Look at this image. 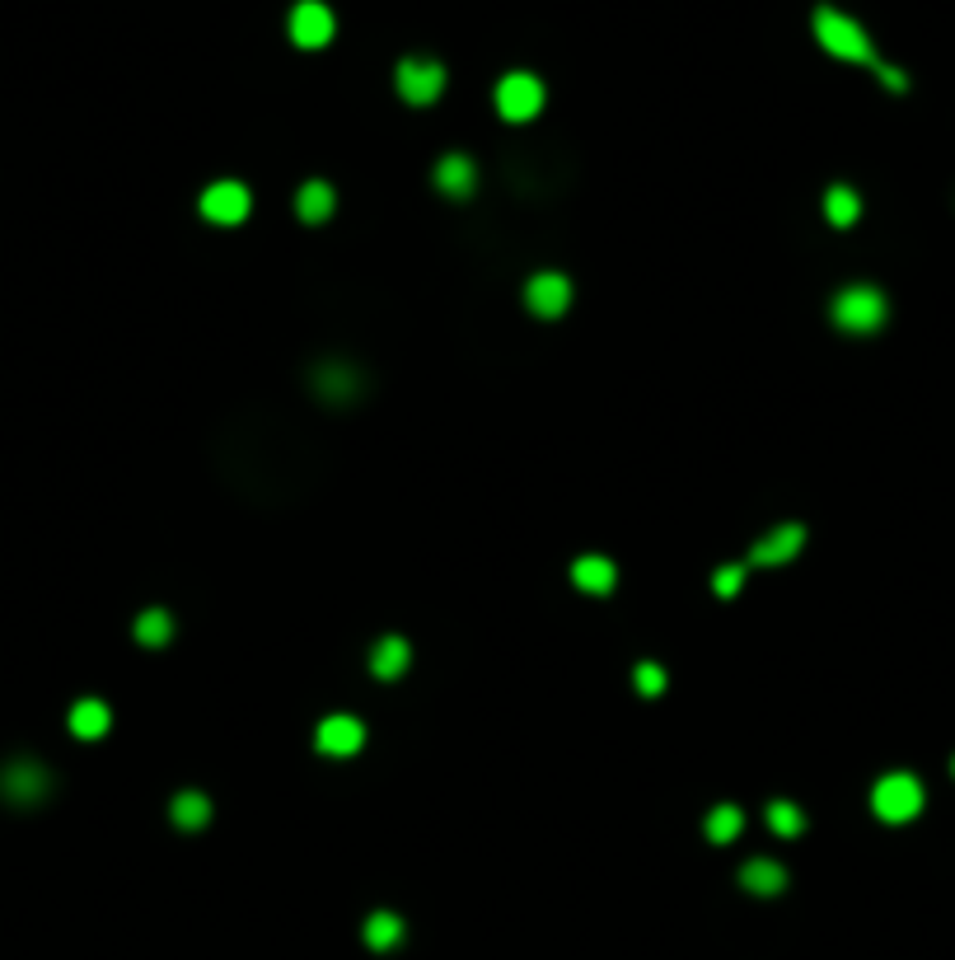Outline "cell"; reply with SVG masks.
Returning a JSON list of instances; mask_svg holds the SVG:
<instances>
[{"instance_id":"1","label":"cell","mask_w":955,"mask_h":960,"mask_svg":"<svg viewBox=\"0 0 955 960\" xmlns=\"http://www.w3.org/2000/svg\"><path fill=\"white\" fill-rule=\"evenodd\" d=\"M810 29H815V38H820V48H825L829 56H839V62L871 66V71H881V66H885L881 56H875V48H871L867 29H862L852 14L833 10V6H815V14H810Z\"/></svg>"},{"instance_id":"2","label":"cell","mask_w":955,"mask_h":960,"mask_svg":"<svg viewBox=\"0 0 955 960\" xmlns=\"http://www.w3.org/2000/svg\"><path fill=\"white\" fill-rule=\"evenodd\" d=\"M829 315H833V324H839L843 333H858V338H867V333H875L890 319V300H885L881 286L858 282V286H843L839 296H833Z\"/></svg>"},{"instance_id":"3","label":"cell","mask_w":955,"mask_h":960,"mask_svg":"<svg viewBox=\"0 0 955 960\" xmlns=\"http://www.w3.org/2000/svg\"><path fill=\"white\" fill-rule=\"evenodd\" d=\"M923 806H927V792L913 773H885L871 788V811L881 815L885 825H909V820H919Z\"/></svg>"},{"instance_id":"4","label":"cell","mask_w":955,"mask_h":960,"mask_svg":"<svg viewBox=\"0 0 955 960\" xmlns=\"http://www.w3.org/2000/svg\"><path fill=\"white\" fill-rule=\"evenodd\" d=\"M393 85L412 108H427L445 94V66L431 62V56H403L393 71Z\"/></svg>"},{"instance_id":"5","label":"cell","mask_w":955,"mask_h":960,"mask_svg":"<svg viewBox=\"0 0 955 960\" xmlns=\"http://www.w3.org/2000/svg\"><path fill=\"white\" fill-rule=\"evenodd\" d=\"M544 108V81L529 71H511L496 81V113L506 117V123H529V117H539Z\"/></svg>"},{"instance_id":"6","label":"cell","mask_w":955,"mask_h":960,"mask_svg":"<svg viewBox=\"0 0 955 960\" xmlns=\"http://www.w3.org/2000/svg\"><path fill=\"white\" fill-rule=\"evenodd\" d=\"M52 792V773L33 759H14L6 773H0V797L14 801V806H38Z\"/></svg>"},{"instance_id":"7","label":"cell","mask_w":955,"mask_h":960,"mask_svg":"<svg viewBox=\"0 0 955 960\" xmlns=\"http://www.w3.org/2000/svg\"><path fill=\"white\" fill-rule=\"evenodd\" d=\"M333 33H337V19L324 0H301V6L291 10V43L295 48H305V52L328 48Z\"/></svg>"},{"instance_id":"8","label":"cell","mask_w":955,"mask_h":960,"mask_svg":"<svg viewBox=\"0 0 955 960\" xmlns=\"http://www.w3.org/2000/svg\"><path fill=\"white\" fill-rule=\"evenodd\" d=\"M253 211V192L239 179H221L202 192V215L211 225H239Z\"/></svg>"},{"instance_id":"9","label":"cell","mask_w":955,"mask_h":960,"mask_svg":"<svg viewBox=\"0 0 955 960\" xmlns=\"http://www.w3.org/2000/svg\"><path fill=\"white\" fill-rule=\"evenodd\" d=\"M314 746H318V755L347 759V755H356V750L366 746V727H361V721H356V717H347V713H333V717H324V721H318Z\"/></svg>"},{"instance_id":"10","label":"cell","mask_w":955,"mask_h":960,"mask_svg":"<svg viewBox=\"0 0 955 960\" xmlns=\"http://www.w3.org/2000/svg\"><path fill=\"white\" fill-rule=\"evenodd\" d=\"M525 305L539 319H557L571 305V282L563 272H539V277H529V286H525Z\"/></svg>"},{"instance_id":"11","label":"cell","mask_w":955,"mask_h":960,"mask_svg":"<svg viewBox=\"0 0 955 960\" xmlns=\"http://www.w3.org/2000/svg\"><path fill=\"white\" fill-rule=\"evenodd\" d=\"M801 544H806V525L783 520L778 530H768L759 544H754L749 562H754V567H778V562H791L796 553H801Z\"/></svg>"},{"instance_id":"12","label":"cell","mask_w":955,"mask_h":960,"mask_svg":"<svg viewBox=\"0 0 955 960\" xmlns=\"http://www.w3.org/2000/svg\"><path fill=\"white\" fill-rule=\"evenodd\" d=\"M431 179L445 198H473L478 192V165L469 160V155H445V160L431 169Z\"/></svg>"},{"instance_id":"13","label":"cell","mask_w":955,"mask_h":960,"mask_svg":"<svg viewBox=\"0 0 955 960\" xmlns=\"http://www.w3.org/2000/svg\"><path fill=\"white\" fill-rule=\"evenodd\" d=\"M741 886L759 899H773V895L787 890V872H783V862H773V857H754L741 867Z\"/></svg>"},{"instance_id":"14","label":"cell","mask_w":955,"mask_h":960,"mask_svg":"<svg viewBox=\"0 0 955 960\" xmlns=\"http://www.w3.org/2000/svg\"><path fill=\"white\" fill-rule=\"evenodd\" d=\"M571 581L581 586L586 595H609L613 581H619V567H613L609 558H600V553H586V558L571 562Z\"/></svg>"},{"instance_id":"15","label":"cell","mask_w":955,"mask_h":960,"mask_svg":"<svg viewBox=\"0 0 955 960\" xmlns=\"http://www.w3.org/2000/svg\"><path fill=\"white\" fill-rule=\"evenodd\" d=\"M333 207H337V192L324 179H309V183H301V192H295V215H301L305 225H324L333 215Z\"/></svg>"},{"instance_id":"16","label":"cell","mask_w":955,"mask_h":960,"mask_svg":"<svg viewBox=\"0 0 955 960\" xmlns=\"http://www.w3.org/2000/svg\"><path fill=\"white\" fill-rule=\"evenodd\" d=\"M412 665V646L398 637V633H385L380 642L370 646V671L380 675V679H398Z\"/></svg>"},{"instance_id":"17","label":"cell","mask_w":955,"mask_h":960,"mask_svg":"<svg viewBox=\"0 0 955 960\" xmlns=\"http://www.w3.org/2000/svg\"><path fill=\"white\" fill-rule=\"evenodd\" d=\"M108 727H113V713H108L104 698H80L71 708V736L98 740V736H108Z\"/></svg>"},{"instance_id":"18","label":"cell","mask_w":955,"mask_h":960,"mask_svg":"<svg viewBox=\"0 0 955 960\" xmlns=\"http://www.w3.org/2000/svg\"><path fill=\"white\" fill-rule=\"evenodd\" d=\"M825 215H829V225H839V230L858 225V221H862V198H858V192H852L848 183H833V188L825 192Z\"/></svg>"},{"instance_id":"19","label":"cell","mask_w":955,"mask_h":960,"mask_svg":"<svg viewBox=\"0 0 955 960\" xmlns=\"http://www.w3.org/2000/svg\"><path fill=\"white\" fill-rule=\"evenodd\" d=\"M361 937H366V947H370V951H393L398 942H403V918L389 914V909L370 914V918H366V928H361Z\"/></svg>"},{"instance_id":"20","label":"cell","mask_w":955,"mask_h":960,"mask_svg":"<svg viewBox=\"0 0 955 960\" xmlns=\"http://www.w3.org/2000/svg\"><path fill=\"white\" fill-rule=\"evenodd\" d=\"M169 820H174L178 830H202L207 820H211L207 792H178V797L169 801Z\"/></svg>"},{"instance_id":"21","label":"cell","mask_w":955,"mask_h":960,"mask_svg":"<svg viewBox=\"0 0 955 960\" xmlns=\"http://www.w3.org/2000/svg\"><path fill=\"white\" fill-rule=\"evenodd\" d=\"M314 380H318V394L333 399V403H347L356 389H361V376H356V370H347V366H324Z\"/></svg>"},{"instance_id":"22","label":"cell","mask_w":955,"mask_h":960,"mask_svg":"<svg viewBox=\"0 0 955 960\" xmlns=\"http://www.w3.org/2000/svg\"><path fill=\"white\" fill-rule=\"evenodd\" d=\"M741 825H745L741 806H712L707 820H703V834L712 838V844H731V838L741 834Z\"/></svg>"},{"instance_id":"23","label":"cell","mask_w":955,"mask_h":960,"mask_svg":"<svg viewBox=\"0 0 955 960\" xmlns=\"http://www.w3.org/2000/svg\"><path fill=\"white\" fill-rule=\"evenodd\" d=\"M169 637H174L169 610H146V614H136V642H141V646H165Z\"/></svg>"},{"instance_id":"24","label":"cell","mask_w":955,"mask_h":960,"mask_svg":"<svg viewBox=\"0 0 955 960\" xmlns=\"http://www.w3.org/2000/svg\"><path fill=\"white\" fill-rule=\"evenodd\" d=\"M768 830L783 834V838H796V834L806 830V815L796 811L791 801H773V806H768Z\"/></svg>"},{"instance_id":"25","label":"cell","mask_w":955,"mask_h":960,"mask_svg":"<svg viewBox=\"0 0 955 960\" xmlns=\"http://www.w3.org/2000/svg\"><path fill=\"white\" fill-rule=\"evenodd\" d=\"M741 586H745V567H741V562H726V567H716V577H712V591L722 595V600L741 595Z\"/></svg>"},{"instance_id":"26","label":"cell","mask_w":955,"mask_h":960,"mask_svg":"<svg viewBox=\"0 0 955 960\" xmlns=\"http://www.w3.org/2000/svg\"><path fill=\"white\" fill-rule=\"evenodd\" d=\"M632 679H637V689H642L647 698L665 694V671H661V665H655V661H642V665H637V671H632Z\"/></svg>"},{"instance_id":"27","label":"cell","mask_w":955,"mask_h":960,"mask_svg":"<svg viewBox=\"0 0 955 960\" xmlns=\"http://www.w3.org/2000/svg\"><path fill=\"white\" fill-rule=\"evenodd\" d=\"M951 773H955V759H951Z\"/></svg>"}]
</instances>
